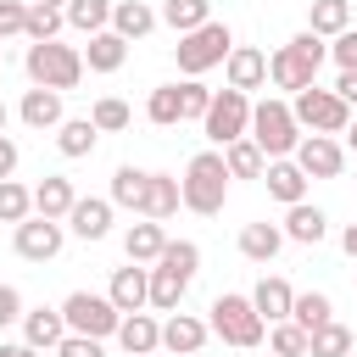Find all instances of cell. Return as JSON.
Wrapping results in <instances>:
<instances>
[{
    "mask_svg": "<svg viewBox=\"0 0 357 357\" xmlns=\"http://www.w3.org/2000/svg\"><path fill=\"white\" fill-rule=\"evenodd\" d=\"M95 139H100V128H95L89 117H61V123H56V151H61L67 162L89 156V151H95Z\"/></svg>",
    "mask_w": 357,
    "mask_h": 357,
    "instance_id": "cell-28",
    "label": "cell"
},
{
    "mask_svg": "<svg viewBox=\"0 0 357 357\" xmlns=\"http://www.w3.org/2000/svg\"><path fill=\"white\" fill-rule=\"evenodd\" d=\"M251 139H257V151L273 162V156H290L296 151V139H301V128H296V117H290V100H279V95H268V100H251V128H245Z\"/></svg>",
    "mask_w": 357,
    "mask_h": 357,
    "instance_id": "cell-6",
    "label": "cell"
},
{
    "mask_svg": "<svg viewBox=\"0 0 357 357\" xmlns=\"http://www.w3.org/2000/svg\"><path fill=\"white\" fill-rule=\"evenodd\" d=\"M340 134H346V139H340V145H346V151H357V112H351V123H346V128H340Z\"/></svg>",
    "mask_w": 357,
    "mask_h": 357,
    "instance_id": "cell-52",
    "label": "cell"
},
{
    "mask_svg": "<svg viewBox=\"0 0 357 357\" xmlns=\"http://www.w3.org/2000/svg\"><path fill=\"white\" fill-rule=\"evenodd\" d=\"M11 245H17L22 262H50V257H61V245H67V223L28 212L22 223H11Z\"/></svg>",
    "mask_w": 357,
    "mask_h": 357,
    "instance_id": "cell-10",
    "label": "cell"
},
{
    "mask_svg": "<svg viewBox=\"0 0 357 357\" xmlns=\"http://www.w3.org/2000/svg\"><path fill=\"white\" fill-rule=\"evenodd\" d=\"M329 61H335V67H357V28H340V33L329 39Z\"/></svg>",
    "mask_w": 357,
    "mask_h": 357,
    "instance_id": "cell-46",
    "label": "cell"
},
{
    "mask_svg": "<svg viewBox=\"0 0 357 357\" xmlns=\"http://www.w3.org/2000/svg\"><path fill=\"white\" fill-rule=\"evenodd\" d=\"M139 195H145V167H134V162H123L117 173H112V206H128V212H139Z\"/></svg>",
    "mask_w": 357,
    "mask_h": 357,
    "instance_id": "cell-34",
    "label": "cell"
},
{
    "mask_svg": "<svg viewBox=\"0 0 357 357\" xmlns=\"http://www.w3.org/2000/svg\"><path fill=\"white\" fill-rule=\"evenodd\" d=\"M56 357H106V340H95V335H61V346H56Z\"/></svg>",
    "mask_w": 357,
    "mask_h": 357,
    "instance_id": "cell-45",
    "label": "cell"
},
{
    "mask_svg": "<svg viewBox=\"0 0 357 357\" xmlns=\"http://www.w3.org/2000/svg\"><path fill=\"white\" fill-rule=\"evenodd\" d=\"M17 117H22V123H28L33 134L56 128V123L67 117V112H61V89H39V84H33V89L22 95V106H17Z\"/></svg>",
    "mask_w": 357,
    "mask_h": 357,
    "instance_id": "cell-22",
    "label": "cell"
},
{
    "mask_svg": "<svg viewBox=\"0 0 357 357\" xmlns=\"http://www.w3.org/2000/svg\"><path fill=\"white\" fill-rule=\"evenodd\" d=\"M73 201H78V190H73L67 173H45V178L33 184V212H39V218H67Z\"/></svg>",
    "mask_w": 357,
    "mask_h": 357,
    "instance_id": "cell-26",
    "label": "cell"
},
{
    "mask_svg": "<svg viewBox=\"0 0 357 357\" xmlns=\"http://www.w3.org/2000/svg\"><path fill=\"white\" fill-rule=\"evenodd\" d=\"M229 45H234L229 22H218V17H212V22L190 28V33H178V45H173V61H178V73H184V78H201V73L223 67Z\"/></svg>",
    "mask_w": 357,
    "mask_h": 357,
    "instance_id": "cell-5",
    "label": "cell"
},
{
    "mask_svg": "<svg viewBox=\"0 0 357 357\" xmlns=\"http://www.w3.org/2000/svg\"><path fill=\"white\" fill-rule=\"evenodd\" d=\"M0 67H6V56H0Z\"/></svg>",
    "mask_w": 357,
    "mask_h": 357,
    "instance_id": "cell-55",
    "label": "cell"
},
{
    "mask_svg": "<svg viewBox=\"0 0 357 357\" xmlns=\"http://www.w3.org/2000/svg\"><path fill=\"white\" fill-rule=\"evenodd\" d=\"M335 95L357 112V67H340V78H335Z\"/></svg>",
    "mask_w": 357,
    "mask_h": 357,
    "instance_id": "cell-48",
    "label": "cell"
},
{
    "mask_svg": "<svg viewBox=\"0 0 357 357\" xmlns=\"http://www.w3.org/2000/svg\"><path fill=\"white\" fill-rule=\"evenodd\" d=\"M156 22H162V17H156V6H145V0H112V22H106V28H112V33H123V39L134 45V39H145Z\"/></svg>",
    "mask_w": 357,
    "mask_h": 357,
    "instance_id": "cell-24",
    "label": "cell"
},
{
    "mask_svg": "<svg viewBox=\"0 0 357 357\" xmlns=\"http://www.w3.org/2000/svg\"><path fill=\"white\" fill-rule=\"evenodd\" d=\"M223 78H229V89H262L268 84V50H257V45H229V56H223Z\"/></svg>",
    "mask_w": 357,
    "mask_h": 357,
    "instance_id": "cell-12",
    "label": "cell"
},
{
    "mask_svg": "<svg viewBox=\"0 0 357 357\" xmlns=\"http://www.w3.org/2000/svg\"><path fill=\"white\" fill-rule=\"evenodd\" d=\"M290 156H296V167H301L307 178H340V173H346V145H340L335 134H301Z\"/></svg>",
    "mask_w": 357,
    "mask_h": 357,
    "instance_id": "cell-11",
    "label": "cell"
},
{
    "mask_svg": "<svg viewBox=\"0 0 357 357\" xmlns=\"http://www.w3.org/2000/svg\"><path fill=\"white\" fill-rule=\"evenodd\" d=\"M117 346L128 351V357H145V351H156L162 346V324L139 307V312H123V324H117Z\"/></svg>",
    "mask_w": 357,
    "mask_h": 357,
    "instance_id": "cell-21",
    "label": "cell"
},
{
    "mask_svg": "<svg viewBox=\"0 0 357 357\" xmlns=\"http://www.w3.org/2000/svg\"><path fill=\"white\" fill-rule=\"evenodd\" d=\"M262 184H268V195L273 201H284V206H296V201H307V173L296 167V156H273L268 167H262Z\"/></svg>",
    "mask_w": 357,
    "mask_h": 357,
    "instance_id": "cell-16",
    "label": "cell"
},
{
    "mask_svg": "<svg viewBox=\"0 0 357 357\" xmlns=\"http://www.w3.org/2000/svg\"><path fill=\"white\" fill-rule=\"evenodd\" d=\"M0 357H45V351H33L28 340H6V346H0Z\"/></svg>",
    "mask_w": 357,
    "mask_h": 357,
    "instance_id": "cell-50",
    "label": "cell"
},
{
    "mask_svg": "<svg viewBox=\"0 0 357 357\" xmlns=\"http://www.w3.org/2000/svg\"><path fill=\"white\" fill-rule=\"evenodd\" d=\"M17 162H22L17 139H11V134H0V178H11V173H17Z\"/></svg>",
    "mask_w": 357,
    "mask_h": 357,
    "instance_id": "cell-49",
    "label": "cell"
},
{
    "mask_svg": "<svg viewBox=\"0 0 357 357\" xmlns=\"http://www.w3.org/2000/svg\"><path fill=\"white\" fill-rule=\"evenodd\" d=\"M145 117H151L156 128L184 123V117H178V84H156V89H151V100H145Z\"/></svg>",
    "mask_w": 357,
    "mask_h": 357,
    "instance_id": "cell-40",
    "label": "cell"
},
{
    "mask_svg": "<svg viewBox=\"0 0 357 357\" xmlns=\"http://www.w3.org/2000/svg\"><path fill=\"white\" fill-rule=\"evenodd\" d=\"M279 245H284V229L279 223H245L240 229V257L245 262H273Z\"/></svg>",
    "mask_w": 357,
    "mask_h": 357,
    "instance_id": "cell-29",
    "label": "cell"
},
{
    "mask_svg": "<svg viewBox=\"0 0 357 357\" xmlns=\"http://www.w3.org/2000/svg\"><path fill=\"white\" fill-rule=\"evenodd\" d=\"M123 61H128V39L123 33H112V28L89 33V45H84V67L89 73H117Z\"/></svg>",
    "mask_w": 357,
    "mask_h": 357,
    "instance_id": "cell-25",
    "label": "cell"
},
{
    "mask_svg": "<svg viewBox=\"0 0 357 357\" xmlns=\"http://www.w3.org/2000/svg\"><path fill=\"white\" fill-rule=\"evenodd\" d=\"M184 290H190V273H178V268H167V262H151V296H145V307H156V312H178Z\"/></svg>",
    "mask_w": 357,
    "mask_h": 357,
    "instance_id": "cell-23",
    "label": "cell"
},
{
    "mask_svg": "<svg viewBox=\"0 0 357 357\" xmlns=\"http://www.w3.org/2000/svg\"><path fill=\"white\" fill-rule=\"evenodd\" d=\"M89 123H95L100 134H123V128L134 123V112H128V100H117V95H100V100L89 106Z\"/></svg>",
    "mask_w": 357,
    "mask_h": 357,
    "instance_id": "cell-38",
    "label": "cell"
},
{
    "mask_svg": "<svg viewBox=\"0 0 357 357\" xmlns=\"http://www.w3.org/2000/svg\"><path fill=\"white\" fill-rule=\"evenodd\" d=\"M173 33H190V28H201V22H212V0H162V11H156Z\"/></svg>",
    "mask_w": 357,
    "mask_h": 357,
    "instance_id": "cell-33",
    "label": "cell"
},
{
    "mask_svg": "<svg viewBox=\"0 0 357 357\" xmlns=\"http://www.w3.org/2000/svg\"><path fill=\"white\" fill-rule=\"evenodd\" d=\"M329 61V39L324 33H312V28H301L290 45H279L273 56H268V84L273 89H307V84H318V67Z\"/></svg>",
    "mask_w": 357,
    "mask_h": 357,
    "instance_id": "cell-1",
    "label": "cell"
},
{
    "mask_svg": "<svg viewBox=\"0 0 357 357\" xmlns=\"http://www.w3.org/2000/svg\"><path fill=\"white\" fill-rule=\"evenodd\" d=\"M67 28V11L61 6H39V0H28V22H22V39H56Z\"/></svg>",
    "mask_w": 357,
    "mask_h": 357,
    "instance_id": "cell-37",
    "label": "cell"
},
{
    "mask_svg": "<svg viewBox=\"0 0 357 357\" xmlns=\"http://www.w3.org/2000/svg\"><path fill=\"white\" fill-rule=\"evenodd\" d=\"M39 6H67V0H39Z\"/></svg>",
    "mask_w": 357,
    "mask_h": 357,
    "instance_id": "cell-54",
    "label": "cell"
},
{
    "mask_svg": "<svg viewBox=\"0 0 357 357\" xmlns=\"http://www.w3.org/2000/svg\"><path fill=\"white\" fill-rule=\"evenodd\" d=\"M307 28L324 33V39H335L340 28H351V0H312L307 6Z\"/></svg>",
    "mask_w": 357,
    "mask_h": 357,
    "instance_id": "cell-32",
    "label": "cell"
},
{
    "mask_svg": "<svg viewBox=\"0 0 357 357\" xmlns=\"http://www.w3.org/2000/svg\"><path fill=\"white\" fill-rule=\"evenodd\" d=\"M340 251L357 262V223H346V229H340Z\"/></svg>",
    "mask_w": 357,
    "mask_h": 357,
    "instance_id": "cell-51",
    "label": "cell"
},
{
    "mask_svg": "<svg viewBox=\"0 0 357 357\" xmlns=\"http://www.w3.org/2000/svg\"><path fill=\"white\" fill-rule=\"evenodd\" d=\"M290 318H296V324H301V329L312 335L318 324H329V318H335V301H329L324 290H301V296L290 301Z\"/></svg>",
    "mask_w": 357,
    "mask_h": 357,
    "instance_id": "cell-35",
    "label": "cell"
},
{
    "mask_svg": "<svg viewBox=\"0 0 357 357\" xmlns=\"http://www.w3.org/2000/svg\"><path fill=\"white\" fill-rule=\"evenodd\" d=\"M156 262H167V268H178V273L195 279V268H201V245H195V240H167Z\"/></svg>",
    "mask_w": 357,
    "mask_h": 357,
    "instance_id": "cell-43",
    "label": "cell"
},
{
    "mask_svg": "<svg viewBox=\"0 0 357 357\" xmlns=\"http://www.w3.org/2000/svg\"><path fill=\"white\" fill-rule=\"evenodd\" d=\"M33 212V190H22L17 178H0V223H22Z\"/></svg>",
    "mask_w": 357,
    "mask_h": 357,
    "instance_id": "cell-41",
    "label": "cell"
},
{
    "mask_svg": "<svg viewBox=\"0 0 357 357\" xmlns=\"http://www.w3.org/2000/svg\"><path fill=\"white\" fill-rule=\"evenodd\" d=\"M61 318H67L73 335H95V340L117 335V324H123V312L112 307V296H95V290H73L61 301Z\"/></svg>",
    "mask_w": 357,
    "mask_h": 357,
    "instance_id": "cell-8",
    "label": "cell"
},
{
    "mask_svg": "<svg viewBox=\"0 0 357 357\" xmlns=\"http://www.w3.org/2000/svg\"><path fill=\"white\" fill-rule=\"evenodd\" d=\"M22 67H28V78L39 84V89H78V78H84V50H73V45H61V39H33L28 45V56H22Z\"/></svg>",
    "mask_w": 357,
    "mask_h": 357,
    "instance_id": "cell-4",
    "label": "cell"
},
{
    "mask_svg": "<svg viewBox=\"0 0 357 357\" xmlns=\"http://www.w3.org/2000/svg\"><path fill=\"white\" fill-rule=\"evenodd\" d=\"M178 201L201 218H218L223 201H229V167H223V151H195L184 162V178H178Z\"/></svg>",
    "mask_w": 357,
    "mask_h": 357,
    "instance_id": "cell-2",
    "label": "cell"
},
{
    "mask_svg": "<svg viewBox=\"0 0 357 357\" xmlns=\"http://www.w3.org/2000/svg\"><path fill=\"white\" fill-rule=\"evenodd\" d=\"M6 123H11V106H6V100H0V134H6Z\"/></svg>",
    "mask_w": 357,
    "mask_h": 357,
    "instance_id": "cell-53",
    "label": "cell"
},
{
    "mask_svg": "<svg viewBox=\"0 0 357 357\" xmlns=\"http://www.w3.org/2000/svg\"><path fill=\"white\" fill-rule=\"evenodd\" d=\"M206 318H195V312H167V324H162V346L173 351V357H195L201 346H206Z\"/></svg>",
    "mask_w": 357,
    "mask_h": 357,
    "instance_id": "cell-17",
    "label": "cell"
},
{
    "mask_svg": "<svg viewBox=\"0 0 357 357\" xmlns=\"http://www.w3.org/2000/svg\"><path fill=\"white\" fill-rule=\"evenodd\" d=\"M201 128H206V139L223 151L229 139H240V134L251 128V95H245V89H218L212 106H206V117H201Z\"/></svg>",
    "mask_w": 357,
    "mask_h": 357,
    "instance_id": "cell-9",
    "label": "cell"
},
{
    "mask_svg": "<svg viewBox=\"0 0 357 357\" xmlns=\"http://www.w3.org/2000/svg\"><path fill=\"white\" fill-rule=\"evenodd\" d=\"M22 22H28V0H0V45L22 39Z\"/></svg>",
    "mask_w": 357,
    "mask_h": 357,
    "instance_id": "cell-44",
    "label": "cell"
},
{
    "mask_svg": "<svg viewBox=\"0 0 357 357\" xmlns=\"http://www.w3.org/2000/svg\"><path fill=\"white\" fill-rule=\"evenodd\" d=\"M106 296H112V307H117V312H139V307H145V296H151V268H145V262L112 268Z\"/></svg>",
    "mask_w": 357,
    "mask_h": 357,
    "instance_id": "cell-14",
    "label": "cell"
},
{
    "mask_svg": "<svg viewBox=\"0 0 357 357\" xmlns=\"http://www.w3.org/2000/svg\"><path fill=\"white\" fill-rule=\"evenodd\" d=\"M22 318V290L17 284H0V329H11Z\"/></svg>",
    "mask_w": 357,
    "mask_h": 357,
    "instance_id": "cell-47",
    "label": "cell"
},
{
    "mask_svg": "<svg viewBox=\"0 0 357 357\" xmlns=\"http://www.w3.org/2000/svg\"><path fill=\"white\" fill-rule=\"evenodd\" d=\"M268 346H273V357H307V329L296 318H279V324H268Z\"/></svg>",
    "mask_w": 357,
    "mask_h": 357,
    "instance_id": "cell-39",
    "label": "cell"
},
{
    "mask_svg": "<svg viewBox=\"0 0 357 357\" xmlns=\"http://www.w3.org/2000/svg\"><path fill=\"white\" fill-rule=\"evenodd\" d=\"M290 117H296V128H312V134H340V128L351 123V106H346L335 89H318V84H307V89H296V100H290Z\"/></svg>",
    "mask_w": 357,
    "mask_h": 357,
    "instance_id": "cell-7",
    "label": "cell"
},
{
    "mask_svg": "<svg viewBox=\"0 0 357 357\" xmlns=\"http://www.w3.org/2000/svg\"><path fill=\"white\" fill-rule=\"evenodd\" d=\"M284 240H296V245H318L324 234H329V218H324V206H312V201H296V206H284Z\"/></svg>",
    "mask_w": 357,
    "mask_h": 357,
    "instance_id": "cell-19",
    "label": "cell"
},
{
    "mask_svg": "<svg viewBox=\"0 0 357 357\" xmlns=\"http://www.w3.org/2000/svg\"><path fill=\"white\" fill-rule=\"evenodd\" d=\"M223 167H229V178H262L268 156L257 151V139H251V134H240V139H229V145H223Z\"/></svg>",
    "mask_w": 357,
    "mask_h": 357,
    "instance_id": "cell-30",
    "label": "cell"
},
{
    "mask_svg": "<svg viewBox=\"0 0 357 357\" xmlns=\"http://www.w3.org/2000/svg\"><path fill=\"white\" fill-rule=\"evenodd\" d=\"M178 206H184V201H178V178H173V173H145L139 218H156V223H167V218H173Z\"/></svg>",
    "mask_w": 357,
    "mask_h": 357,
    "instance_id": "cell-18",
    "label": "cell"
},
{
    "mask_svg": "<svg viewBox=\"0 0 357 357\" xmlns=\"http://www.w3.org/2000/svg\"><path fill=\"white\" fill-rule=\"evenodd\" d=\"M206 329L223 340V346H240V351H251V346H262V318H257V307H251V296H240V290H223V296H212V307H206Z\"/></svg>",
    "mask_w": 357,
    "mask_h": 357,
    "instance_id": "cell-3",
    "label": "cell"
},
{
    "mask_svg": "<svg viewBox=\"0 0 357 357\" xmlns=\"http://www.w3.org/2000/svg\"><path fill=\"white\" fill-rule=\"evenodd\" d=\"M290 301H296V290H290V279H279V273H262V279H257V290H251V307H257V318H262V324L290 318Z\"/></svg>",
    "mask_w": 357,
    "mask_h": 357,
    "instance_id": "cell-20",
    "label": "cell"
},
{
    "mask_svg": "<svg viewBox=\"0 0 357 357\" xmlns=\"http://www.w3.org/2000/svg\"><path fill=\"white\" fill-rule=\"evenodd\" d=\"M22 340L33 346V351H56L61 346V335H67V318H61V307H22Z\"/></svg>",
    "mask_w": 357,
    "mask_h": 357,
    "instance_id": "cell-15",
    "label": "cell"
},
{
    "mask_svg": "<svg viewBox=\"0 0 357 357\" xmlns=\"http://www.w3.org/2000/svg\"><path fill=\"white\" fill-rule=\"evenodd\" d=\"M61 11H67V28H78V33H100L112 22V0H67Z\"/></svg>",
    "mask_w": 357,
    "mask_h": 357,
    "instance_id": "cell-36",
    "label": "cell"
},
{
    "mask_svg": "<svg viewBox=\"0 0 357 357\" xmlns=\"http://www.w3.org/2000/svg\"><path fill=\"white\" fill-rule=\"evenodd\" d=\"M206 106H212V89H206L201 78H184V84H178V117H184V123H201Z\"/></svg>",
    "mask_w": 357,
    "mask_h": 357,
    "instance_id": "cell-42",
    "label": "cell"
},
{
    "mask_svg": "<svg viewBox=\"0 0 357 357\" xmlns=\"http://www.w3.org/2000/svg\"><path fill=\"white\" fill-rule=\"evenodd\" d=\"M61 223H67L78 240H106V234H112V201H106V195H78Z\"/></svg>",
    "mask_w": 357,
    "mask_h": 357,
    "instance_id": "cell-13",
    "label": "cell"
},
{
    "mask_svg": "<svg viewBox=\"0 0 357 357\" xmlns=\"http://www.w3.org/2000/svg\"><path fill=\"white\" fill-rule=\"evenodd\" d=\"M307 357H351V329H346L340 318L318 324V329L307 335Z\"/></svg>",
    "mask_w": 357,
    "mask_h": 357,
    "instance_id": "cell-31",
    "label": "cell"
},
{
    "mask_svg": "<svg viewBox=\"0 0 357 357\" xmlns=\"http://www.w3.org/2000/svg\"><path fill=\"white\" fill-rule=\"evenodd\" d=\"M162 245H167V229H162L156 218H139V223H128V234H123L128 262H156V257H162Z\"/></svg>",
    "mask_w": 357,
    "mask_h": 357,
    "instance_id": "cell-27",
    "label": "cell"
}]
</instances>
